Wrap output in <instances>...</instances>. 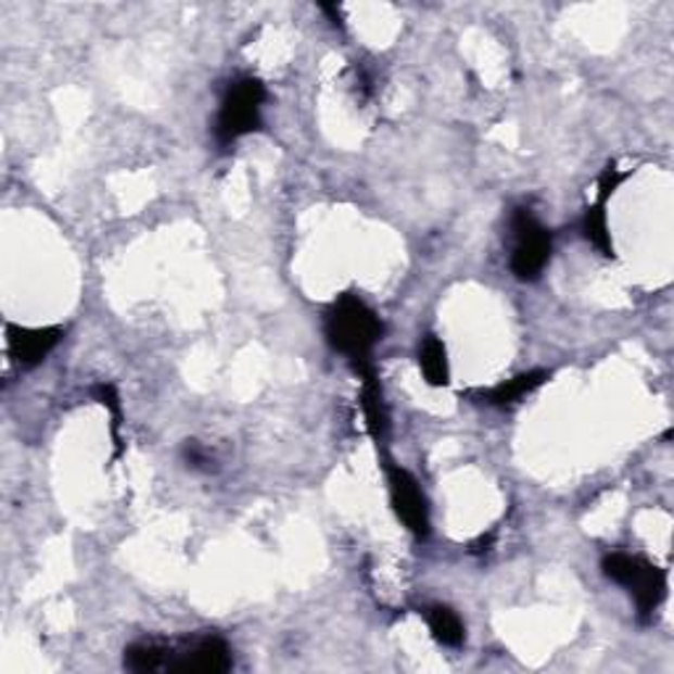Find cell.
Here are the masks:
<instances>
[{
  "label": "cell",
  "mask_w": 674,
  "mask_h": 674,
  "mask_svg": "<svg viewBox=\"0 0 674 674\" xmlns=\"http://www.w3.org/2000/svg\"><path fill=\"white\" fill-rule=\"evenodd\" d=\"M385 335V325L358 295L345 293L332 303L325 317V338L332 351L348 356L351 361L369 358L372 348Z\"/></svg>",
  "instance_id": "6da1fadb"
},
{
  "label": "cell",
  "mask_w": 674,
  "mask_h": 674,
  "mask_svg": "<svg viewBox=\"0 0 674 674\" xmlns=\"http://www.w3.org/2000/svg\"><path fill=\"white\" fill-rule=\"evenodd\" d=\"M601 569L611 583L622 585L638 606V616L648 622L666 596V572L643 556L611 550L603 556Z\"/></svg>",
  "instance_id": "7a4b0ae2"
},
{
  "label": "cell",
  "mask_w": 674,
  "mask_h": 674,
  "mask_svg": "<svg viewBox=\"0 0 674 674\" xmlns=\"http://www.w3.org/2000/svg\"><path fill=\"white\" fill-rule=\"evenodd\" d=\"M267 101V88L256 77H238L230 82L225 98H221L219 114H216L214 138L221 148L232 145L245 135L262 129V109Z\"/></svg>",
  "instance_id": "3957f363"
},
{
  "label": "cell",
  "mask_w": 674,
  "mask_h": 674,
  "mask_svg": "<svg viewBox=\"0 0 674 674\" xmlns=\"http://www.w3.org/2000/svg\"><path fill=\"white\" fill-rule=\"evenodd\" d=\"M511 271L517 280L535 282L546 271L550 253H554V238L541 219L530 208H514L511 214Z\"/></svg>",
  "instance_id": "277c9868"
},
{
  "label": "cell",
  "mask_w": 674,
  "mask_h": 674,
  "mask_svg": "<svg viewBox=\"0 0 674 674\" xmlns=\"http://www.w3.org/2000/svg\"><path fill=\"white\" fill-rule=\"evenodd\" d=\"M232 666V651L219 635H201L193 640L169 643L164 672L221 674Z\"/></svg>",
  "instance_id": "5b68a950"
},
{
  "label": "cell",
  "mask_w": 674,
  "mask_h": 674,
  "mask_svg": "<svg viewBox=\"0 0 674 674\" xmlns=\"http://www.w3.org/2000/svg\"><path fill=\"white\" fill-rule=\"evenodd\" d=\"M387 472V485H391V500L395 517L404 522V527L408 533H414L419 541H424L430 535V506H427V498L419 487L417 478L398 463L387 461L385 463Z\"/></svg>",
  "instance_id": "8992f818"
},
{
  "label": "cell",
  "mask_w": 674,
  "mask_h": 674,
  "mask_svg": "<svg viewBox=\"0 0 674 674\" xmlns=\"http://www.w3.org/2000/svg\"><path fill=\"white\" fill-rule=\"evenodd\" d=\"M9 351L22 367H37L64 340L61 327H18L9 325Z\"/></svg>",
  "instance_id": "52a82bcc"
},
{
  "label": "cell",
  "mask_w": 674,
  "mask_h": 674,
  "mask_svg": "<svg viewBox=\"0 0 674 674\" xmlns=\"http://www.w3.org/2000/svg\"><path fill=\"white\" fill-rule=\"evenodd\" d=\"M354 367L364 380L361 406H364V417H367V427H369V432H372L374 441L382 443L387 435V408H385V400H382L380 380H377L374 367H372V361H369V358L354 361Z\"/></svg>",
  "instance_id": "ba28073f"
},
{
  "label": "cell",
  "mask_w": 674,
  "mask_h": 674,
  "mask_svg": "<svg viewBox=\"0 0 674 674\" xmlns=\"http://www.w3.org/2000/svg\"><path fill=\"white\" fill-rule=\"evenodd\" d=\"M546 380H548V372H543V369H535V372L517 374V377H511V380L500 382V385H496V387L480 391L478 398L487 406H500V408L514 406L524 398V395L535 393Z\"/></svg>",
  "instance_id": "9c48e42d"
},
{
  "label": "cell",
  "mask_w": 674,
  "mask_h": 674,
  "mask_svg": "<svg viewBox=\"0 0 674 674\" xmlns=\"http://www.w3.org/2000/svg\"><path fill=\"white\" fill-rule=\"evenodd\" d=\"M427 627H430L432 638H435L445 648H459L463 643V622L459 620L454 609L443 603H432L424 609Z\"/></svg>",
  "instance_id": "30bf717a"
},
{
  "label": "cell",
  "mask_w": 674,
  "mask_h": 674,
  "mask_svg": "<svg viewBox=\"0 0 674 674\" xmlns=\"http://www.w3.org/2000/svg\"><path fill=\"white\" fill-rule=\"evenodd\" d=\"M419 369H422L427 385L445 387L450 382V367H448V351H445L443 340L435 335H427L419 345Z\"/></svg>",
  "instance_id": "8fae6325"
},
{
  "label": "cell",
  "mask_w": 674,
  "mask_h": 674,
  "mask_svg": "<svg viewBox=\"0 0 674 674\" xmlns=\"http://www.w3.org/2000/svg\"><path fill=\"white\" fill-rule=\"evenodd\" d=\"M166 640H140L125 651V666L129 672H164L166 666Z\"/></svg>",
  "instance_id": "7c38bea8"
},
{
  "label": "cell",
  "mask_w": 674,
  "mask_h": 674,
  "mask_svg": "<svg viewBox=\"0 0 674 674\" xmlns=\"http://www.w3.org/2000/svg\"><path fill=\"white\" fill-rule=\"evenodd\" d=\"M583 234L585 240H590L603 256H614V243H611L609 232V219H606V203L598 201L596 206H587L583 216Z\"/></svg>",
  "instance_id": "4fadbf2b"
},
{
  "label": "cell",
  "mask_w": 674,
  "mask_h": 674,
  "mask_svg": "<svg viewBox=\"0 0 674 674\" xmlns=\"http://www.w3.org/2000/svg\"><path fill=\"white\" fill-rule=\"evenodd\" d=\"M92 395H96L98 404L109 408V414H111V437H114L116 456H119V454H122V441H119V430H122V400H119V393H116V387H114V385H109V382H101V385L92 387Z\"/></svg>",
  "instance_id": "5bb4252c"
},
{
  "label": "cell",
  "mask_w": 674,
  "mask_h": 674,
  "mask_svg": "<svg viewBox=\"0 0 674 674\" xmlns=\"http://www.w3.org/2000/svg\"><path fill=\"white\" fill-rule=\"evenodd\" d=\"M182 456H185V461H188V467L190 469H201V472H212V456L206 454V450L201 448V445H198L195 441H188L185 443V448H182Z\"/></svg>",
  "instance_id": "9a60e30c"
},
{
  "label": "cell",
  "mask_w": 674,
  "mask_h": 674,
  "mask_svg": "<svg viewBox=\"0 0 674 674\" xmlns=\"http://www.w3.org/2000/svg\"><path fill=\"white\" fill-rule=\"evenodd\" d=\"M321 11H325V14H330L332 16V24H335V27H343V16H340V9L338 5H330V3H321L319 5Z\"/></svg>",
  "instance_id": "2e32d148"
}]
</instances>
